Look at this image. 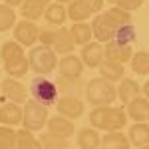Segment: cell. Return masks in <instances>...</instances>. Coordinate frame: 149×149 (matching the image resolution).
<instances>
[{
  "instance_id": "obj_42",
  "label": "cell",
  "mask_w": 149,
  "mask_h": 149,
  "mask_svg": "<svg viewBox=\"0 0 149 149\" xmlns=\"http://www.w3.org/2000/svg\"><path fill=\"white\" fill-rule=\"evenodd\" d=\"M105 2H111L113 6H115V4H117V0H105Z\"/></svg>"
},
{
  "instance_id": "obj_7",
  "label": "cell",
  "mask_w": 149,
  "mask_h": 149,
  "mask_svg": "<svg viewBox=\"0 0 149 149\" xmlns=\"http://www.w3.org/2000/svg\"><path fill=\"white\" fill-rule=\"evenodd\" d=\"M0 92L8 102H14V103L28 102V90L24 88L22 81H18L16 78H4L0 81Z\"/></svg>"
},
{
  "instance_id": "obj_1",
  "label": "cell",
  "mask_w": 149,
  "mask_h": 149,
  "mask_svg": "<svg viewBox=\"0 0 149 149\" xmlns=\"http://www.w3.org/2000/svg\"><path fill=\"white\" fill-rule=\"evenodd\" d=\"M117 97V88L103 78H93L86 86V100L92 105H111Z\"/></svg>"
},
{
  "instance_id": "obj_2",
  "label": "cell",
  "mask_w": 149,
  "mask_h": 149,
  "mask_svg": "<svg viewBox=\"0 0 149 149\" xmlns=\"http://www.w3.org/2000/svg\"><path fill=\"white\" fill-rule=\"evenodd\" d=\"M28 62H30V70L36 76H48V74H52L56 70L60 60H58L56 52L52 48L38 46L28 52Z\"/></svg>"
},
{
  "instance_id": "obj_38",
  "label": "cell",
  "mask_w": 149,
  "mask_h": 149,
  "mask_svg": "<svg viewBox=\"0 0 149 149\" xmlns=\"http://www.w3.org/2000/svg\"><path fill=\"white\" fill-rule=\"evenodd\" d=\"M86 6H88V10L92 12V14H95V12H102V6L105 0H81Z\"/></svg>"
},
{
  "instance_id": "obj_14",
  "label": "cell",
  "mask_w": 149,
  "mask_h": 149,
  "mask_svg": "<svg viewBox=\"0 0 149 149\" xmlns=\"http://www.w3.org/2000/svg\"><path fill=\"white\" fill-rule=\"evenodd\" d=\"M46 127H48V133H52L56 137H62V139H70L74 135V123H72V119L64 117V115L50 117Z\"/></svg>"
},
{
  "instance_id": "obj_37",
  "label": "cell",
  "mask_w": 149,
  "mask_h": 149,
  "mask_svg": "<svg viewBox=\"0 0 149 149\" xmlns=\"http://www.w3.org/2000/svg\"><path fill=\"white\" fill-rule=\"evenodd\" d=\"M40 46H46V48H52L54 44V30H44V32H40Z\"/></svg>"
},
{
  "instance_id": "obj_24",
  "label": "cell",
  "mask_w": 149,
  "mask_h": 149,
  "mask_svg": "<svg viewBox=\"0 0 149 149\" xmlns=\"http://www.w3.org/2000/svg\"><path fill=\"white\" fill-rule=\"evenodd\" d=\"M70 32H72V38H74L76 46L78 44L80 46H86V44L92 42V38H93L92 24H88V22H74L70 26Z\"/></svg>"
},
{
  "instance_id": "obj_4",
  "label": "cell",
  "mask_w": 149,
  "mask_h": 149,
  "mask_svg": "<svg viewBox=\"0 0 149 149\" xmlns=\"http://www.w3.org/2000/svg\"><path fill=\"white\" fill-rule=\"evenodd\" d=\"M30 93H32V97L36 102L46 105V107H50L58 102V86L54 81H50L48 78H44V76H38V78L32 80Z\"/></svg>"
},
{
  "instance_id": "obj_35",
  "label": "cell",
  "mask_w": 149,
  "mask_h": 149,
  "mask_svg": "<svg viewBox=\"0 0 149 149\" xmlns=\"http://www.w3.org/2000/svg\"><path fill=\"white\" fill-rule=\"evenodd\" d=\"M117 42H121V44H133L135 42V28H133V24H129V26H123V28H119L117 32H115V38Z\"/></svg>"
},
{
  "instance_id": "obj_32",
  "label": "cell",
  "mask_w": 149,
  "mask_h": 149,
  "mask_svg": "<svg viewBox=\"0 0 149 149\" xmlns=\"http://www.w3.org/2000/svg\"><path fill=\"white\" fill-rule=\"evenodd\" d=\"M40 143H42V149H68V139L56 137L48 131L40 135Z\"/></svg>"
},
{
  "instance_id": "obj_17",
  "label": "cell",
  "mask_w": 149,
  "mask_h": 149,
  "mask_svg": "<svg viewBox=\"0 0 149 149\" xmlns=\"http://www.w3.org/2000/svg\"><path fill=\"white\" fill-rule=\"evenodd\" d=\"M97 70H100V76H102L103 80L111 81V84H115V81H121L123 78H125V70H123V64H117V62L103 60L102 64L97 66Z\"/></svg>"
},
{
  "instance_id": "obj_20",
  "label": "cell",
  "mask_w": 149,
  "mask_h": 149,
  "mask_svg": "<svg viewBox=\"0 0 149 149\" xmlns=\"http://www.w3.org/2000/svg\"><path fill=\"white\" fill-rule=\"evenodd\" d=\"M102 149H131V141L121 131H107L102 137Z\"/></svg>"
},
{
  "instance_id": "obj_29",
  "label": "cell",
  "mask_w": 149,
  "mask_h": 149,
  "mask_svg": "<svg viewBox=\"0 0 149 149\" xmlns=\"http://www.w3.org/2000/svg\"><path fill=\"white\" fill-rule=\"evenodd\" d=\"M129 64H131V70H133V74H137V76H149V52H135L131 60H129Z\"/></svg>"
},
{
  "instance_id": "obj_36",
  "label": "cell",
  "mask_w": 149,
  "mask_h": 149,
  "mask_svg": "<svg viewBox=\"0 0 149 149\" xmlns=\"http://www.w3.org/2000/svg\"><path fill=\"white\" fill-rule=\"evenodd\" d=\"M141 2H143V0H117L115 6H119V8H123V10H127V12H133L141 6Z\"/></svg>"
},
{
  "instance_id": "obj_11",
  "label": "cell",
  "mask_w": 149,
  "mask_h": 149,
  "mask_svg": "<svg viewBox=\"0 0 149 149\" xmlns=\"http://www.w3.org/2000/svg\"><path fill=\"white\" fill-rule=\"evenodd\" d=\"M74 48H76V42H74V38H72V32H70L68 28H56L54 30V44H52V50L60 54V56H68L74 52Z\"/></svg>"
},
{
  "instance_id": "obj_25",
  "label": "cell",
  "mask_w": 149,
  "mask_h": 149,
  "mask_svg": "<svg viewBox=\"0 0 149 149\" xmlns=\"http://www.w3.org/2000/svg\"><path fill=\"white\" fill-rule=\"evenodd\" d=\"M4 70H6V74L10 76V78H22L28 74V70H30V62H28V56L24 54L20 58H14L10 62H4Z\"/></svg>"
},
{
  "instance_id": "obj_19",
  "label": "cell",
  "mask_w": 149,
  "mask_h": 149,
  "mask_svg": "<svg viewBox=\"0 0 149 149\" xmlns=\"http://www.w3.org/2000/svg\"><path fill=\"white\" fill-rule=\"evenodd\" d=\"M127 123V113L123 107H109L105 115V131H119Z\"/></svg>"
},
{
  "instance_id": "obj_18",
  "label": "cell",
  "mask_w": 149,
  "mask_h": 149,
  "mask_svg": "<svg viewBox=\"0 0 149 149\" xmlns=\"http://www.w3.org/2000/svg\"><path fill=\"white\" fill-rule=\"evenodd\" d=\"M137 95H141V86H139L135 80H131V78H123V80L119 81L117 97L125 103V105L131 102V100H135Z\"/></svg>"
},
{
  "instance_id": "obj_16",
  "label": "cell",
  "mask_w": 149,
  "mask_h": 149,
  "mask_svg": "<svg viewBox=\"0 0 149 149\" xmlns=\"http://www.w3.org/2000/svg\"><path fill=\"white\" fill-rule=\"evenodd\" d=\"M50 4H52V0H24V4H22L24 20H32V22L40 20Z\"/></svg>"
},
{
  "instance_id": "obj_40",
  "label": "cell",
  "mask_w": 149,
  "mask_h": 149,
  "mask_svg": "<svg viewBox=\"0 0 149 149\" xmlns=\"http://www.w3.org/2000/svg\"><path fill=\"white\" fill-rule=\"evenodd\" d=\"M141 93H143V95H145V97L149 100V80L143 84V88H141Z\"/></svg>"
},
{
  "instance_id": "obj_27",
  "label": "cell",
  "mask_w": 149,
  "mask_h": 149,
  "mask_svg": "<svg viewBox=\"0 0 149 149\" xmlns=\"http://www.w3.org/2000/svg\"><path fill=\"white\" fill-rule=\"evenodd\" d=\"M105 16H107V18H109V22L115 26V30H119V28H123V26H129V24L133 22L131 12L123 10V8H119V6L109 8V10L105 12Z\"/></svg>"
},
{
  "instance_id": "obj_41",
  "label": "cell",
  "mask_w": 149,
  "mask_h": 149,
  "mask_svg": "<svg viewBox=\"0 0 149 149\" xmlns=\"http://www.w3.org/2000/svg\"><path fill=\"white\" fill-rule=\"evenodd\" d=\"M54 2H60V4H66V2H68V4H70L72 0H54Z\"/></svg>"
},
{
  "instance_id": "obj_26",
  "label": "cell",
  "mask_w": 149,
  "mask_h": 149,
  "mask_svg": "<svg viewBox=\"0 0 149 149\" xmlns=\"http://www.w3.org/2000/svg\"><path fill=\"white\" fill-rule=\"evenodd\" d=\"M14 149H42V143L40 139L34 137V133L30 129H18L16 131V143H14Z\"/></svg>"
},
{
  "instance_id": "obj_15",
  "label": "cell",
  "mask_w": 149,
  "mask_h": 149,
  "mask_svg": "<svg viewBox=\"0 0 149 149\" xmlns=\"http://www.w3.org/2000/svg\"><path fill=\"white\" fill-rule=\"evenodd\" d=\"M125 113L133 121H147L149 119V100L145 95H137L135 100H131L125 105Z\"/></svg>"
},
{
  "instance_id": "obj_3",
  "label": "cell",
  "mask_w": 149,
  "mask_h": 149,
  "mask_svg": "<svg viewBox=\"0 0 149 149\" xmlns=\"http://www.w3.org/2000/svg\"><path fill=\"white\" fill-rule=\"evenodd\" d=\"M48 107L38 103L36 100H28L24 103V117H22V127L30 131H40L48 123Z\"/></svg>"
},
{
  "instance_id": "obj_44",
  "label": "cell",
  "mask_w": 149,
  "mask_h": 149,
  "mask_svg": "<svg viewBox=\"0 0 149 149\" xmlns=\"http://www.w3.org/2000/svg\"><path fill=\"white\" fill-rule=\"evenodd\" d=\"M147 121H149V119H147Z\"/></svg>"
},
{
  "instance_id": "obj_13",
  "label": "cell",
  "mask_w": 149,
  "mask_h": 149,
  "mask_svg": "<svg viewBox=\"0 0 149 149\" xmlns=\"http://www.w3.org/2000/svg\"><path fill=\"white\" fill-rule=\"evenodd\" d=\"M80 58H81V62H84V66H86V68H97L103 60H105L103 46L100 44V42H90V44L81 46Z\"/></svg>"
},
{
  "instance_id": "obj_6",
  "label": "cell",
  "mask_w": 149,
  "mask_h": 149,
  "mask_svg": "<svg viewBox=\"0 0 149 149\" xmlns=\"http://www.w3.org/2000/svg\"><path fill=\"white\" fill-rule=\"evenodd\" d=\"M92 32H93V38H95V42H100V44H107L109 40H113L115 38V26L109 22V18L105 16V12L103 14H95L93 16L92 22Z\"/></svg>"
},
{
  "instance_id": "obj_34",
  "label": "cell",
  "mask_w": 149,
  "mask_h": 149,
  "mask_svg": "<svg viewBox=\"0 0 149 149\" xmlns=\"http://www.w3.org/2000/svg\"><path fill=\"white\" fill-rule=\"evenodd\" d=\"M16 129L8 125H0V149H14Z\"/></svg>"
},
{
  "instance_id": "obj_31",
  "label": "cell",
  "mask_w": 149,
  "mask_h": 149,
  "mask_svg": "<svg viewBox=\"0 0 149 149\" xmlns=\"http://www.w3.org/2000/svg\"><path fill=\"white\" fill-rule=\"evenodd\" d=\"M16 26V12L14 8L6 6V4H0V32H6Z\"/></svg>"
},
{
  "instance_id": "obj_43",
  "label": "cell",
  "mask_w": 149,
  "mask_h": 149,
  "mask_svg": "<svg viewBox=\"0 0 149 149\" xmlns=\"http://www.w3.org/2000/svg\"><path fill=\"white\" fill-rule=\"evenodd\" d=\"M139 149H149V145H143V147H139Z\"/></svg>"
},
{
  "instance_id": "obj_5",
  "label": "cell",
  "mask_w": 149,
  "mask_h": 149,
  "mask_svg": "<svg viewBox=\"0 0 149 149\" xmlns=\"http://www.w3.org/2000/svg\"><path fill=\"white\" fill-rule=\"evenodd\" d=\"M12 30H14V40L26 48L34 46L40 38V30L32 20H20V22H16Z\"/></svg>"
},
{
  "instance_id": "obj_9",
  "label": "cell",
  "mask_w": 149,
  "mask_h": 149,
  "mask_svg": "<svg viewBox=\"0 0 149 149\" xmlns=\"http://www.w3.org/2000/svg\"><path fill=\"white\" fill-rule=\"evenodd\" d=\"M103 54H105V60H109V62L127 64L131 60V56H133V50H131L129 44H121L117 40H109L103 46Z\"/></svg>"
},
{
  "instance_id": "obj_23",
  "label": "cell",
  "mask_w": 149,
  "mask_h": 149,
  "mask_svg": "<svg viewBox=\"0 0 149 149\" xmlns=\"http://www.w3.org/2000/svg\"><path fill=\"white\" fill-rule=\"evenodd\" d=\"M44 18L50 26H64L66 18H68V8L60 2H52L44 12Z\"/></svg>"
},
{
  "instance_id": "obj_28",
  "label": "cell",
  "mask_w": 149,
  "mask_h": 149,
  "mask_svg": "<svg viewBox=\"0 0 149 149\" xmlns=\"http://www.w3.org/2000/svg\"><path fill=\"white\" fill-rule=\"evenodd\" d=\"M92 16V12L88 10V6L81 0H72L68 6V18L74 22H88V18Z\"/></svg>"
},
{
  "instance_id": "obj_22",
  "label": "cell",
  "mask_w": 149,
  "mask_h": 149,
  "mask_svg": "<svg viewBox=\"0 0 149 149\" xmlns=\"http://www.w3.org/2000/svg\"><path fill=\"white\" fill-rule=\"evenodd\" d=\"M102 137L95 127H84L78 133V147L80 149H100Z\"/></svg>"
},
{
  "instance_id": "obj_39",
  "label": "cell",
  "mask_w": 149,
  "mask_h": 149,
  "mask_svg": "<svg viewBox=\"0 0 149 149\" xmlns=\"http://www.w3.org/2000/svg\"><path fill=\"white\" fill-rule=\"evenodd\" d=\"M4 4L10 6V8H16V6H22L24 0H4Z\"/></svg>"
},
{
  "instance_id": "obj_10",
  "label": "cell",
  "mask_w": 149,
  "mask_h": 149,
  "mask_svg": "<svg viewBox=\"0 0 149 149\" xmlns=\"http://www.w3.org/2000/svg\"><path fill=\"white\" fill-rule=\"evenodd\" d=\"M58 68H60L62 78H76L78 80L84 74V62L76 54H68V56H62V60L58 62Z\"/></svg>"
},
{
  "instance_id": "obj_21",
  "label": "cell",
  "mask_w": 149,
  "mask_h": 149,
  "mask_svg": "<svg viewBox=\"0 0 149 149\" xmlns=\"http://www.w3.org/2000/svg\"><path fill=\"white\" fill-rule=\"evenodd\" d=\"M127 137H129V141H131L135 147L149 145V123H145V121H135L133 125L129 127Z\"/></svg>"
},
{
  "instance_id": "obj_12",
  "label": "cell",
  "mask_w": 149,
  "mask_h": 149,
  "mask_svg": "<svg viewBox=\"0 0 149 149\" xmlns=\"http://www.w3.org/2000/svg\"><path fill=\"white\" fill-rule=\"evenodd\" d=\"M22 117H24V107L20 103L6 102L0 107V123H2V125L16 127V125L22 123Z\"/></svg>"
},
{
  "instance_id": "obj_33",
  "label": "cell",
  "mask_w": 149,
  "mask_h": 149,
  "mask_svg": "<svg viewBox=\"0 0 149 149\" xmlns=\"http://www.w3.org/2000/svg\"><path fill=\"white\" fill-rule=\"evenodd\" d=\"M105 115H107V105H97L90 111V123L95 129H105Z\"/></svg>"
},
{
  "instance_id": "obj_30",
  "label": "cell",
  "mask_w": 149,
  "mask_h": 149,
  "mask_svg": "<svg viewBox=\"0 0 149 149\" xmlns=\"http://www.w3.org/2000/svg\"><path fill=\"white\" fill-rule=\"evenodd\" d=\"M24 56V46L18 44L16 40H10V42H4L2 48H0V58L2 62H10L14 58H20Z\"/></svg>"
},
{
  "instance_id": "obj_8",
  "label": "cell",
  "mask_w": 149,
  "mask_h": 149,
  "mask_svg": "<svg viewBox=\"0 0 149 149\" xmlns=\"http://www.w3.org/2000/svg\"><path fill=\"white\" fill-rule=\"evenodd\" d=\"M56 109L60 115L68 117V119H78L84 115V102L76 95H64L56 102Z\"/></svg>"
}]
</instances>
